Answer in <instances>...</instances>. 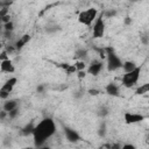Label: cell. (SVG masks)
<instances>
[{
  "mask_svg": "<svg viewBox=\"0 0 149 149\" xmlns=\"http://www.w3.org/2000/svg\"><path fill=\"white\" fill-rule=\"evenodd\" d=\"M56 132L55 121L51 118H45L41 120L33 129V139L35 147H42L47 140H49Z\"/></svg>",
  "mask_w": 149,
  "mask_h": 149,
  "instance_id": "1",
  "label": "cell"
},
{
  "mask_svg": "<svg viewBox=\"0 0 149 149\" xmlns=\"http://www.w3.org/2000/svg\"><path fill=\"white\" fill-rule=\"evenodd\" d=\"M105 52H106V58H107V69H108V71H116L118 69L122 68L123 62L114 52L113 48H111V47L105 48Z\"/></svg>",
  "mask_w": 149,
  "mask_h": 149,
  "instance_id": "2",
  "label": "cell"
},
{
  "mask_svg": "<svg viewBox=\"0 0 149 149\" xmlns=\"http://www.w3.org/2000/svg\"><path fill=\"white\" fill-rule=\"evenodd\" d=\"M140 74H141V68H139V66L136 69H134L133 71H130V72H126L121 78L122 85L127 88L133 87L137 83V80L140 78Z\"/></svg>",
  "mask_w": 149,
  "mask_h": 149,
  "instance_id": "3",
  "label": "cell"
},
{
  "mask_svg": "<svg viewBox=\"0 0 149 149\" xmlns=\"http://www.w3.org/2000/svg\"><path fill=\"white\" fill-rule=\"evenodd\" d=\"M97 14H98V10L95 8H88V9H85L83 12L79 13L78 15V21L84 24V26H91L92 22L97 19Z\"/></svg>",
  "mask_w": 149,
  "mask_h": 149,
  "instance_id": "4",
  "label": "cell"
},
{
  "mask_svg": "<svg viewBox=\"0 0 149 149\" xmlns=\"http://www.w3.org/2000/svg\"><path fill=\"white\" fill-rule=\"evenodd\" d=\"M92 34L94 38H100L104 36L105 34V21L102 17V14H100L95 20H94V24L92 28Z\"/></svg>",
  "mask_w": 149,
  "mask_h": 149,
  "instance_id": "5",
  "label": "cell"
},
{
  "mask_svg": "<svg viewBox=\"0 0 149 149\" xmlns=\"http://www.w3.org/2000/svg\"><path fill=\"white\" fill-rule=\"evenodd\" d=\"M123 119L126 121V123H137L144 120V116L142 114H137V113H132V112H126L123 115Z\"/></svg>",
  "mask_w": 149,
  "mask_h": 149,
  "instance_id": "6",
  "label": "cell"
},
{
  "mask_svg": "<svg viewBox=\"0 0 149 149\" xmlns=\"http://www.w3.org/2000/svg\"><path fill=\"white\" fill-rule=\"evenodd\" d=\"M102 61H93L90 65H88V69H87V72L92 76H98L102 69Z\"/></svg>",
  "mask_w": 149,
  "mask_h": 149,
  "instance_id": "7",
  "label": "cell"
},
{
  "mask_svg": "<svg viewBox=\"0 0 149 149\" xmlns=\"http://www.w3.org/2000/svg\"><path fill=\"white\" fill-rule=\"evenodd\" d=\"M64 134L66 136V140L70 142H78L80 140V135L72 128L70 127H65L64 128Z\"/></svg>",
  "mask_w": 149,
  "mask_h": 149,
  "instance_id": "8",
  "label": "cell"
},
{
  "mask_svg": "<svg viewBox=\"0 0 149 149\" xmlns=\"http://www.w3.org/2000/svg\"><path fill=\"white\" fill-rule=\"evenodd\" d=\"M0 71L5 73H13L15 71L14 64L10 59H6L3 62H0Z\"/></svg>",
  "mask_w": 149,
  "mask_h": 149,
  "instance_id": "9",
  "label": "cell"
},
{
  "mask_svg": "<svg viewBox=\"0 0 149 149\" xmlns=\"http://www.w3.org/2000/svg\"><path fill=\"white\" fill-rule=\"evenodd\" d=\"M16 83H17L16 77H12V78H9V79H7L5 81V84L0 87V90H2V91H5V92H7V93L10 94V92L13 91V88H14V86H15Z\"/></svg>",
  "mask_w": 149,
  "mask_h": 149,
  "instance_id": "10",
  "label": "cell"
},
{
  "mask_svg": "<svg viewBox=\"0 0 149 149\" xmlns=\"http://www.w3.org/2000/svg\"><path fill=\"white\" fill-rule=\"evenodd\" d=\"M105 90H106V92H107L109 95H112V97H119V94H120L119 86H118L115 83H109V84H107Z\"/></svg>",
  "mask_w": 149,
  "mask_h": 149,
  "instance_id": "11",
  "label": "cell"
},
{
  "mask_svg": "<svg viewBox=\"0 0 149 149\" xmlns=\"http://www.w3.org/2000/svg\"><path fill=\"white\" fill-rule=\"evenodd\" d=\"M29 41H30V35L26 34V35L21 36V37L16 41V43H15V49H16V50H21V49H22Z\"/></svg>",
  "mask_w": 149,
  "mask_h": 149,
  "instance_id": "12",
  "label": "cell"
},
{
  "mask_svg": "<svg viewBox=\"0 0 149 149\" xmlns=\"http://www.w3.org/2000/svg\"><path fill=\"white\" fill-rule=\"evenodd\" d=\"M17 108V101L14 100V99H9V100H6L5 104H3V111L6 113H9L10 111Z\"/></svg>",
  "mask_w": 149,
  "mask_h": 149,
  "instance_id": "13",
  "label": "cell"
},
{
  "mask_svg": "<svg viewBox=\"0 0 149 149\" xmlns=\"http://www.w3.org/2000/svg\"><path fill=\"white\" fill-rule=\"evenodd\" d=\"M136 68H137V65H136L133 61H127V62H123V63H122V69H123L125 73H126V72H130V71H133V70L136 69Z\"/></svg>",
  "mask_w": 149,
  "mask_h": 149,
  "instance_id": "14",
  "label": "cell"
},
{
  "mask_svg": "<svg viewBox=\"0 0 149 149\" xmlns=\"http://www.w3.org/2000/svg\"><path fill=\"white\" fill-rule=\"evenodd\" d=\"M148 92H149V84H148V83H146V84H143V85H140V87H137L136 91H135V93L139 94V95L146 94V93H148Z\"/></svg>",
  "mask_w": 149,
  "mask_h": 149,
  "instance_id": "15",
  "label": "cell"
},
{
  "mask_svg": "<svg viewBox=\"0 0 149 149\" xmlns=\"http://www.w3.org/2000/svg\"><path fill=\"white\" fill-rule=\"evenodd\" d=\"M62 66V69H64L65 70V72L68 73V74H72V73H76L77 72V70H76V68H74V65L72 64H62L61 65Z\"/></svg>",
  "mask_w": 149,
  "mask_h": 149,
  "instance_id": "16",
  "label": "cell"
},
{
  "mask_svg": "<svg viewBox=\"0 0 149 149\" xmlns=\"http://www.w3.org/2000/svg\"><path fill=\"white\" fill-rule=\"evenodd\" d=\"M73 65H74V68H76L77 71H84L85 68H86V64H85L84 61H77Z\"/></svg>",
  "mask_w": 149,
  "mask_h": 149,
  "instance_id": "17",
  "label": "cell"
},
{
  "mask_svg": "<svg viewBox=\"0 0 149 149\" xmlns=\"http://www.w3.org/2000/svg\"><path fill=\"white\" fill-rule=\"evenodd\" d=\"M13 27H14V24H13V22H12V21H9V22L5 23V26H3L5 31H12V30H13Z\"/></svg>",
  "mask_w": 149,
  "mask_h": 149,
  "instance_id": "18",
  "label": "cell"
},
{
  "mask_svg": "<svg viewBox=\"0 0 149 149\" xmlns=\"http://www.w3.org/2000/svg\"><path fill=\"white\" fill-rule=\"evenodd\" d=\"M7 54H8V56L10 55V54H13V52H15L16 51V49H15V47H12V45H8V47H5V49H3Z\"/></svg>",
  "mask_w": 149,
  "mask_h": 149,
  "instance_id": "19",
  "label": "cell"
},
{
  "mask_svg": "<svg viewBox=\"0 0 149 149\" xmlns=\"http://www.w3.org/2000/svg\"><path fill=\"white\" fill-rule=\"evenodd\" d=\"M17 114H19V109H17V108H15V109L10 111L9 113H7V116H8V118H10V119H14Z\"/></svg>",
  "mask_w": 149,
  "mask_h": 149,
  "instance_id": "20",
  "label": "cell"
},
{
  "mask_svg": "<svg viewBox=\"0 0 149 149\" xmlns=\"http://www.w3.org/2000/svg\"><path fill=\"white\" fill-rule=\"evenodd\" d=\"M6 59H9V58H8V54H7L5 50H2V51L0 52V62H3V61H6Z\"/></svg>",
  "mask_w": 149,
  "mask_h": 149,
  "instance_id": "21",
  "label": "cell"
},
{
  "mask_svg": "<svg viewBox=\"0 0 149 149\" xmlns=\"http://www.w3.org/2000/svg\"><path fill=\"white\" fill-rule=\"evenodd\" d=\"M121 149H136V147L132 143H126V144L121 146Z\"/></svg>",
  "mask_w": 149,
  "mask_h": 149,
  "instance_id": "22",
  "label": "cell"
},
{
  "mask_svg": "<svg viewBox=\"0 0 149 149\" xmlns=\"http://www.w3.org/2000/svg\"><path fill=\"white\" fill-rule=\"evenodd\" d=\"M8 97H9V93H7V92H5V91L0 90V98H1V99L7 100V99H8Z\"/></svg>",
  "mask_w": 149,
  "mask_h": 149,
  "instance_id": "23",
  "label": "cell"
},
{
  "mask_svg": "<svg viewBox=\"0 0 149 149\" xmlns=\"http://www.w3.org/2000/svg\"><path fill=\"white\" fill-rule=\"evenodd\" d=\"M86 51L85 50H78L77 51V57H80V58H84V57H86Z\"/></svg>",
  "mask_w": 149,
  "mask_h": 149,
  "instance_id": "24",
  "label": "cell"
},
{
  "mask_svg": "<svg viewBox=\"0 0 149 149\" xmlns=\"http://www.w3.org/2000/svg\"><path fill=\"white\" fill-rule=\"evenodd\" d=\"M107 113H108V111H107L106 107H102V108L99 109V115H101V116H105Z\"/></svg>",
  "mask_w": 149,
  "mask_h": 149,
  "instance_id": "25",
  "label": "cell"
},
{
  "mask_svg": "<svg viewBox=\"0 0 149 149\" xmlns=\"http://www.w3.org/2000/svg\"><path fill=\"white\" fill-rule=\"evenodd\" d=\"M76 73L78 74V78H79V79H81V78H85V76H86V72H85V70H84V71H77Z\"/></svg>",
  "mask_w": 149,
  "mask_h": 149,
  "instance_id": "26",
  "label": "cell"
},
{
  "mask_svg": "<svg viewBox=\"0 0 149 149\" xmlns=\"http://www.w3.org/2000/svg\"><path fill=\"white\" fill-rule=\"evenodd\" d=\"M88 93L92 94V95H97V94H99V91L98 90H90Z\"/></svg>",
  "mask_w": 149,
  "mask_h": 149,
  "instance_id": "27",
  "label": "cell"
},
{
  "mask_svg": "<svg viewBox=\"0 0 149 149\" xmlns=\"http://www.w3.org/2000/svg\"><path fill=\"white\" fill-rule=\"evenodd\" d=\"M6 115H7V113H6L5 111H1V112H0V119H3Z\"/></svg>",
  "mask_w": 149,
  "mask_h": 149,
  "instance_id": "28",
  "label": "cell"
},
{
  "mask_svg": "<svg viewBox=\"0 0 149 149\" xmlns=\"http://www.w3.org/2000/svg\"><path fill=\"white\" fill-rule=\"evenodd\" d=\"M38 149H51V148H49V147H44V146H42V147H40Z\"/></svg>",
  "mask_w": 149,
  "mask_h": 149,
  "instance_id": "29",
  "label": "cell"
},
{
  "mask_svg": "<svg viewBox=\"0 0 149 149\" xmlns=\"http://www.w3.org/2000/svg\"><path fill=\"white\" fill-rule=\"evenodd\" d=\"M2 48V42H0V49Z\"/></svg>",
  "mask_w": 149,
  "mask_h": 149,
  "instance_id": "30",
  "label": "cell"
},
{
  "mask_svg": "<svg viewBox=\"0 0 149 149\" xmlns=\"http://www.w3.org/2000/svg\"><path fill=\"white\" fill-rule=\"evenodd\" d=\"M1 28H2V27H1V24H0V34H1Z\"/></svg>",
  "mask_w": 149,
  "mask_h": 149,
  "instance_id": "31",
  "label": "cell"
},
{
  "mask_svg": "<svg viewBox=\"0 0 149 149\" xmlns=\"http://www.w3.org/2000/svg\"><path fill=\"white\" fill-rule=\"evenodd\" d=\"M1 22H2V21H1V17H0V24H1Z\"/></svg>",
  "mask_w": 149,
  "mask_h": 149,
  "instance_id": "32",
  "label": "cell"
}]
</instances>
